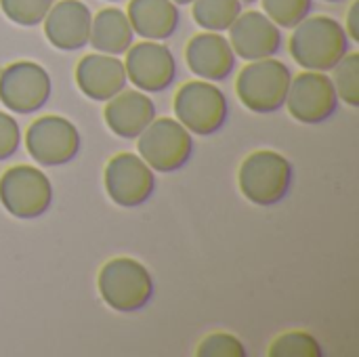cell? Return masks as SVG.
<instances>
[{"label": "cell", "mask_w": 359, "mask_h": 357, "mask_svg": "<svg viewBox=\"0 0 359 357\" xmlns=\"http://www.w3.org/2000/svg\"><path fill=\"white\" fill-rule=\"evenodd\" d=\"M351 48L341 21L328 15L305 17L290 36L292 59L309 72H330Z\"/></svg>", "instance_id": "6da1fadb"}, {"label": "cell", "mask_w": 359, "mask_h": 357, "mask_svg": "<svg viewBox=\"0 0 359 357\" xmlns=\"http://www.w3.org/2000/svg\"><path fill=\"white\" fill-rule=\"evenodd\" d=\"M294 181L292 162L271 149L252 151L240 166L238 185L242 196L257 206H273L282 202Z\"/></svg>", "instance_id": "7a4b0ae2"}, {"label": "cell", "mask_w": 359, "mask_h": 357, "mask_svg": "<svg viewBox=\"0 0 359 357\" xmlns=\"http://www.w3.org/2000/svg\"><path fill=\"white\" fill-rule=\"evenodd\" d=\"M99 295L118 314L141 311L154 297V280L143 263L130 257L107 261L97 278Z\"/></svg>", "instance_id": "3957f363"}, {"label": "cell", "mask_w": 359, "mask_h": 357, "mask_svg": "<svg viewBox=\"0 0 359 357\" xmlns=\"http://www.w3.org/2000/svg\"><path fill=\"white\" fill-rule=\"evenodd\" d=\"M292 72L276 57L257 59L242 67L236 80V93L242 105L255 114H273L284 107Z\"/></svg>", "instance_id": "277c9868"}, {"label": "cell", "mask_w": 359, "mask_h": 357, "mask_svg": "<svg viewBox=\"0 0 359 357\" xmlns=\"http://www.w3.org/2000/svg\"><path fill=\"white\" fill-rule=\"evenodd\" d=\"M175 116L191 135H215L229 116L225 93L208 80L185 82L175 95Z\"/></svg>", "instance_id": "5b68a950"}, {"label": "cell", "mask_w": 359, "mask_h": 357, "mask_svg": "<svg viewBox=\"0 0 359 357\" xmlns=\"http://www.w3.org/2000/svg\"><path fill=\"white\" fill-rule=\"evenodd\" d=\"M137 139L139 156L154 173H175L194 156L191 133L175 118H154Z\"/></svg>", "instance_id": "8992f818"}, {"label": "cell", "mask_w": 359, "mask_h": 357, "mask_svg": "<svg viewBox=\"0 0 359 357\" xmlns=\"http://www.w3.org/2000/svg\"><path fill=\"white\" fill-rule=\"evenodd\" d=\"M0 204L15 219H38L53 204V185L36 166H11L0 177Z\"/></svg>", "instance_id": "52a82bcc"}, {"label": "cell", "mask_w": 359, "mask_h": 357, "mask_svg": "<svg viewBox=\"0 0 359 357\" xmlns=\"http://www.w3.org/2000/svg\"><path fill=\"white\" fill-rule=\"evenodd\" d=\"M48 72L36 61H15L0 72V103L15 114H34L50 97Z\"/></svg>", "instance_id": "ba28073f"}, {"label": "cell", "mask_w": 359, "mask_h": 357, "mask_svg": "<svg viewBox=\"0 0 359 357\" xmlns=\"http://www.w3.org/2000/svg\"><path fill=\"white\" fill-rule=\"evenodd\" d=\"M27 154L42 166H63L80 151V133L63 116H40L25 130Z\"/></svg>", "instance_id": "9c48e42d"}, {"label": "cell", "mask_w": 359, "mask_h": 357, "mask_svg": "<svg viewBox=\"0 0 359 357\" xmlns=\"http://www.w3.org/2000/svg\"><path fill=\"white\" fill-rule=\"evenodd\" d=\"M103 179L109 200L122 208H137L156 191V173L141 156L128 151L118 154L107 162Z\"/></svg>", "instance_id": "30bf717a"}, {"label": "cell", "mask_w": 359, "mask_h": 357, "mask_svg": "<svg viewBox=\"0 0 359 357\" xmlns=\"http://www.w3.org/2000/svg\"><path fill=\"white\" fill-rule=\"evenodd\" d=\"M290 116L303 124H322L339 109V95L326 72H309L294 76L284 103Z\"/></svg>", "instance_id": "8fae6325"}, {"label": "cell", "mask_w": 359, "mask_h": 357, "mask_svg": "<svg viewBox=\"0 0 359 357\" xmlns=\"http://www.w3.org/2000/svg\"><path fill=\"white\" fill-rule=\"evenodd\" d=\"M126 78L143 93H162L177 78V61L172 50L160 40H143L130 44L124 61Z\"/></svg>", "instance_id": "7c38bea8"}, {"label": "cell", "mask_w": 359, "mask_h": 357, "mask_svg": "<svg viewBox=\"0 0 359 357\" xmlns=\"http://www.w3.org/2000/svg\"><path fill=\"white\" fill-rule=\"evenodd\" d=\"M227 32L236 57L244 61L276 57L282 48V29L263 11L240 13Z\"/></svg>", "instance_id": "4fadbf2b"}, {"label": "cell", "mask_w": 359, "mask_h": 357, "mask_svg": "<svg viewBox=\"0 0 359 357\" xmlns=\"http://www.w3.org/2000/svg\"><path fill=\"white\" fill-rule=\"evenodd\" d=\"M44 36L59 50H80L88 44L93 13L82 0L53 2L44 17Z\"/></svg>", "instance_id": "5bb4252c"}, {"label": "cell", "mask_w": 359, "mask_h": 357, "mask_svg": "<svg viewBox=\"0 0 359 357\" xmlns=\"http://www.w3.org/2000/svg\"><path fill=\"white\" fill-rule=\"evenodd\" d=\"M185 61L191 74L208 82H221L236 69V53L221 32H202L191 36L185 46Z\"/></svg>", "instance_id": "9a60e30c"}, {"label": "cell", "mask_w": 359, "mask_h": 357, "mask_svg": "<svg viewBox=\"0 0 359 357\" xmlns=\"http://www.w3.org/2000/svg\"><path fill=\"white\" fill-rule=\"evenodd\" d=\"M124 61L116 55L90 53L84 55L76 65V84L84 97L93 101H109L114 95L126 88Z\"/></svg>", "instance_id": "2e32d148"}, {"label": "cell", "mask_w": 359, "mask_h": 357, "mask_svg": "<svg viewBox=\"0 0 359 357\" xmlns=\"http://www.w3.org/2000/svg\"><path fill=\"white\" fill-rule=\"evenodd\" d=\"M105 103V124L122 139H137L156 118V103L143 90L124 88Z\"/></svg>", "instance_id": "e0dca14e"}, {"label": "cell", "mask_w": 359, "mask_h": 357, "mask_svg": "<svg viewBox=\"0 0 359 357\" xmlns=\"http://www.w3.org/2000/svg\"><path fill=\"white\" fill-rule=\"evenodd\" d=\"M126 17L143 40H166L179 27V4L172 0H130Z\"/></svg>", "instance_id": "ac0fdd59"}, {"label": "cell", "mask_w": 359, "mask_h": 357, "mask_svg": "<svg viewBox=\"0 0 359 357\" xmlns=\"http://www.w3.org/2000/svg\"><path fill=\"white\" fill-rule=\"evenodd\" d=\"M135 40L133 25L122 8L107 6L101 8L97 15H93V25H90V46L97 53L105 55H124Z\"/></svg>", "instance_id": "d6986e66"}, {"label": "cell", "mask_w": 359, "mask_h": 357, "mask_svg": "<svg viewBox=\"0 0 359 357\" xmlns=\"http://www.w3.org/2000/svg\"><path fill=\"white\" fill-rule=\"evenodd\" d=\"M242 13V0H194V21L206 32H227Z\"/></svg>", "instance_id": "ffe728a7"}, {"label": "cell", "mask_w": 359, "mask_h": 357, "mask_svg": "<svg viewBox=\"0 0 359 357\" xmlns=\"http://www.w3.org/2000/svg\"><path fill=\"white\" fill-rule=\"evenodd\" d=\"M332 84L349 107L359 105V53H347L332 69Z\"/></svg>", "instance_id": "44dd1931"}, {"label": "cell", "mask_w": 359, "mask_h": 357, "mask_svg": "<svg viewBox=\"0 0 359 357\" xmlns=\"http://www.w3.org/2000/svg\"><path fill=\"white\" fill-rule=\"evenodd\" d=\"M271 357H324V349L316 337L303 330H290L280 335L271 347H269Z\"/></svg>", "instance_id": "7402d4cb"}, {"label": "cell", "mask_w": 359, "mask_h": 357, "mask_svg": "<svg viewBox=\"0 0 359 357\" xmlns=\"http://www.w3.org/2000/svg\"><path fill=\"white\" fill-rule=\"evenodd\" d=\"M263 13L278 27H294L305 17H309L313 8V0H261Z\"/></svg>", "instance_id": "603a6c76"}, {"label": "cell", "mask_w": 359, "mask_h": 357, "mask_svg": "<svg viewBox=\"0 0 359 357\" xmlns=\"http://www.w3.org/2000/svg\"><path fill=\"white\" fill-rule=\"evenodd\" d=\"M55 0H0L4 17L21 27L40 25Z\"/></svg>", "instance_id": "cb8c5ba5"}, {"label": "cell", "mask_w": 359, "mask_h": 357, "mask_svg": "<svg viewBox=\"0 0 359 357\" xmlns=\"http://www.w3.org/2000/svg\"><path fill=\"white\" fill-rule=\"evenodd\" d=\"M198 357H244V343L229 332H212L198 345Z\"/></svg>", "instance_id": "d4e9b609"}, {"label": "cell", "mask_w": 359, "mask_h": 357, "mask_svg": "<svg viewBox=\"0 0 359 357\" xmlns=\"http://www.w3.org/2000/svg\"><path fill=\"white\" fill-rule=\"evenodd\" d=\"M21 145V128L17 124V120L6 114L0 112V162L8 160Z\"/></svg>", "instance_id": "484cf974"}, {"label": "cell", "mask_w": 359, "mask_h": 357, "mask_svg": "<svg viewBox=\"0 0 359 357\" xmlns=\"http://www.w3.org/2000/svg\"><path fill=\"white\" fill-rule=\"evenodd\" d=\"M345 32L349 36L351 42H359V0H355L349 11H347V25Z\"/></svg>", "instance_id": "4316f807"}, {"label": "cell", "mask_w": 359, "mask_h": 357, "mask_svg": "<svg viewBox=\"0 0 359 357\" xmlns=\"http://www.w3.org/2000/svg\"><path fill=\"white\" fill-rule=\"evenodd\" d=\"M175 4H191L194 0H172Z\"/></svg>", "instance_id": "83f0119b"}, {"label": "cell", "mask_w": 359, "mask_h": 357, "mask_svg": "<svg viewBox=\"0 0 359 357\" xmlns=\"http://www.w3.org/2000/svg\"><path fill=\"white\" fill-rule=\"evenodd\" d=\"M324 2H341V0H324Z\"/></svg>", "instance_id": "f1b7e54d"}, {"label": "cell", "mask_w": 359, "mask_h": 357, "mask_svg": "<svg viewBox=\"0 0 359 357\" xmlns=\"http://www.w3.org/2000/svg\"><path fill=\"white\" fill-rule=\"evenodd\" d=\"M242 2H257V0H242Z\"/></svg>", "instance_id": "f546056e"}, {"label": "cell", "mask_w": 359, "mask_h": 357, "mask_svg": "<svg viewBox=\"0 0 359 357\" xmlns=\"http://www.w3.org/2000/svg\"><path fill=\"white\" fill-rule=\"evenodd\" d=\"M111 2H116V0H111Z\"/></svg>", "instance_id": "4dcf8cb0"}]
</instances>
